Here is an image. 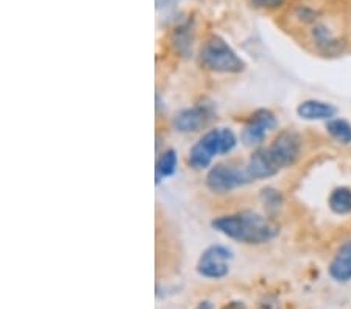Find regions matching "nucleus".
<instances>
[{"label":"nucleus","mask_w":351,"mask_h":309,"mask_svg":"<svg viewBox=\"0 0 351 309\" xmlns=\"http://www.w3.org/2000/svg\"><path fill=\"white\" fill-rule=\"evenodd\" d=\"M214 230L243 244H265L278 234V225L256 212L222 216L213 222Z\"/></svg>","instance_id":"obj_1"},{"label":"nucleus","mask_w":351,"mask_h":309,"mask_svg":"<svg viewBox=\"0 0 351 309\" xmlns=\"http://www.w3.org/2000/svg\"><path fill=\"white\" fill-rule=\"evenodd\" d=\"M236 136L230 128H216L208 132L198 143L192 147L189 153V162L195 169H205L214 156L230 153L236 147Z\"/></svg>","instance_id":"obj_2"},{"label":"nucleus","mask_w":351,"mask_h":309,"mask_svg":"<svg viewBox=\"0 0 351 309\" xmlns=\"http://www.w3.org/2000/svg\"><path fill=\"white\" fill-rule=\"evenodd\" d=\"M200 61L209 71L222 74H237L245 67L234 50L219 36H213L205 42L200 52Z\"/></svg>","instance_id":"obj_3"},{"label":"nucleus","mask_w":351,"mask_h":309,"mask_svg":"<svg viewBox=\"0 0 351 309\" xmlns=\"http://www.w3.org/2000/svg\"><path fill=\"white\" fill-rule=\"evenodd\" d=\"M252 177L248 175L247 169H236L233 166L219 164L209 171L206 177V184L213 193L226 194L243 184L250 183Z\"/></svg>","instance_id":"obj_4"},{"label":"nucleus","mask_w":351,"mask_h":309,"mask_svg":"<svg viewBox=\"0 0 351 309\" xmlns=\"http://www.w3.org/2000/svg\"><path fill=\"white\" fill-rule=\"evenodd\" d=\"M233 255L223 245H213L202 253L197 264V272L209 280H220L230 272Z\"/></svg>","instance_id":"obj_5"},{"label":"nucleus","mask_w":351,"mask_h":309,"mask_svg":"<svg viewBox=\"0 0 351 309\" xmlns=\"http://www.w3.org/2000/svg\"><path fill=\"white\" fill-rule=\"evenodd\" d=\"M271 156L281 169L293 166L302 153V139L292 130L281 132L269 147Z\"/></svg>","instance_id":"obj_6"},{"label":"nucleus","mask_w":351,"mask_h":309,"mask_svg":"<svg viewBox=\"0 0 351 309\" xmlns=\"http://www.w3.org/2000/svg\"><path fill=\"white\" fill-rule=\"evenodd\" d=\"M275 127H276V119L274 112L269 110H258L256 112H253L250 121L247 122L245 128H243L242 132L243 144L248 145V147L261 144L267 132H270L271 128Z\"/></svg>","instance_id":"obj_7"},{"label":"nucleus","mask_w":351,"mask_h":309,"mask_svg":"<svg viewBox=\"0 0 351 309\" xmlns=\"http://www.w3.org/2000/svg\"><path fill=\"white\" fill-rule=\"evenodd\" d=\"M281 171V167L276 164L274 156H271L269 147L267 149H259L253 153V156L248 161L247 172L252 180H263L276 175Z\"/></svg>","instance_id":"obj_8"},{"label":"nucleus","mask_w":351,"mask_h":309,"mask_svg":"<svg viewBox=\"0 0 351 309\" xmlns=\"http://www.w3.org/2000/svg\"><path fill=\"white\" fill-rule=\"evenodd\" d=\"M209 119V114L205 108L202 106H195V108L184 110L183 112L175 117L173 125L181 133H191V132H198L202 127L206 125Z\"/></svg>","instance_id":"obj_9"},{"label":"nucleus","mask_w":351,"mask_h":309,"mask_svg":"<svg viewBox=\"0 0 351 309\" xmlns=\"http://www.w3.org/2000/svg\"><path fill=\"white\" fill-rule=\"evenodd\" d=\"M336 112L337 110L332 105L320 100H306L297 108V114L304 121H331Z\"/></svg>","instance_id":"obj_10"},{"label":"nucleus","mask_w":351,"mask_h":309,"mask_svg":"<svg viewBox=\"0 0 351 309\" xmlns=\"http://www.w3.org/2000/svg\"><path fill=\"white\" fill-rule=\"evenodd\" d=\"M330 275L336 281H350L351 280V240L341 245L336 256L330 264Z\"/></svg>","instance_id":"obj_11"},{"label":"nucleus","mask_w":351,"mask_h":309,"mask_svg":"<svg viewBox=\"0 0 351 309\" xmlns=\"http://www.w3.org/2000/svg\"><path fill=\"white\" fill-rule=\"evenodd\" d=\"M328 205H330L331 211L336 212V214H350L351 212V189L350 188H336L330 195V200H328Z\"/></svg>","instance_id":"obj_12"},{"label":"nucleus","mask_w":351,"mask_h":309,"mask_svg":"<svg viewBox=\"0 0 351 309\" xmlns=\"http://www.w3.org/2000/svg\"><path fill=\"white\" fill-rule=\"evenodd\" d=\"M177 162L178 156L175 150H167L160 160H158L156 164V180L160 182L161 178H167L173 175V172L177 171Z\"/></svg>","instance_id":"obj_13"},{"label":"nucleus","mask_w":351,"mask_h":309,"mask_svg":"<svg viewBox=\"0 0 351 309\" xmlns=\"http://www.w3.org/2000/svg\"><path fill=\"white\" fill-rule=\"evenodd\" d=\"M326 130L341 144H351V125L343 119H331L326 123Z\"/></svg>","instance_id":"obj_14"},{"label":"nucleus","mask_w":351,"mask_h":309,"mask_svg":"<svg viewBox=\"0 0 351 309\" xmlns=\"http://www.w3.org/2000/svg\"><path fill=\"white\" fill-rule=\"evenodd\" d=\"M253 7L261 10H278L282 5H286L289 0H250Z\"/></svg>","instance_id":"obj_15"},{"label":"nucleus","mask_w":351,"mask_h":309,"mask_svg":"<svg viewBox=\"0 0 351 309\" xmlns=\"http://www.w3.org/2000/svg\"><path fill=\"white\" fill-rule=\"evenodd\" d=\"M263 197H264L265 203H267L269 206L278 208V206L281 205V195L278 194V190L264 189V190H263Z\"/></svg>","instance_id":"obj_16"},{"label":"nucleus","mask_w":351,"mask_h":309,"mask_svg":"<svg viewBox=\"0 0 351 309\" xmlns=\"http://www.w3.org/2000/svg\"><path fill=\"white\" fill-rule=\"evenodd\" d=\"M261 309H280L278 301H276L275 299H267L261 305Z\"/></svg>","instance_id":"obj_17"},{"label":"nucleus","mask_w":351,"mask_h":309,"mask_svg":"<svg viewBox=\"0 0 351 309\" xmlns=\"http://www.w3.org/2000/svg\"><path fill=\"white\" fill-rule=\"evenodd\" d=\"M197 309H214V306L209 301H205V303H200Z\"/></svg>","instance_id":"obj_18"},{"label":"nucleus","mask_w":351,"mask_h":309,"mask_svg":"<svg viewBox=\"0 0 351 309\" xmlns=\"http://www.w3.org/2000/svg\"><path fill=\"white\" fill-rule=\"evenodd\" d=\"M226 309H243L242 303H231V305H228V308Z\"/></svg>","instance_id":"obj_19"}]
</instances>
